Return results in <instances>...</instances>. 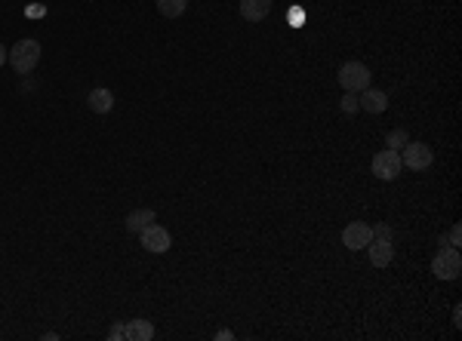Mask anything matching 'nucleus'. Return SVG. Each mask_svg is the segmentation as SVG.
<instances>
[{
  "label": "nucleus",
  "instance_id": "obj_1",
  "mask_svg": "<svg viewBox=\"0 0 462 341\" xmlns=\"http://www.w3.org/2000/svg\"><path fill=\"white\" fill-rule=\"evenodd\" d=\"M40 56H44V49H40V44L31 37H25L13 49H6V62L13 65L16 74H31L40 65Z\"/></svg>",
  "mask_w": 462,
  "mask_h": 341
},
{
  "label": "nucleus",
  "instance_id": "obj_2",
  "mask_svg": "<svg viewBox=\"0 0 462 341\" xmlns=\"http://www.w3.org/2000/svg\"><path fill=\"white\" fill-rule=\"evenodd\" d=\"M370 68L364 62H346L339 68V74H336V80H339V87L346 89V92H360V89H367L370 87Z\"/></svg>",
  "mask_w": 462,
  "mask_h": 341
},
{
  "label": "nucleus",
  "instance_id": "obj_3",
  "mask_svg": "<svg viewBox=\"0 0 462 341\" xmlns=\"http://www.w3.org/2000/svg\"><path fill=\"white\" fill-rule=\"evenodd\" d=\"M401 163L407 169H413V173H425V169L434 163V154L425 142H407L404 148H401Z\"/></svg>",
  "mask_w": 462,
  "mask_h": 341
},
{
  "label": "nucleus",
  "instance_id": "obj_4",
  "mask_svg": "<svg viewBox=\"0 0 462 341\" xmlns=\"http://www.w3.org/2000/svg\"><path fill=\"white\" fill-rule=\"evenodd\" d=\"M432 271L438 280H456L459 271H462V255L459 249H453V246H441V252L434 255L432 261Z\"/></svg>",
  "mask_w": 462,
  "mask_h": 341
},
{
  "label": "nucleus",
  "instance_id": "obj_5",
  "mask_svg": "<svg viewBox=\"0 0 462 341\" xmlns=\"http://www.w3.org/2000/svg\"><path fill=\"white\" fill-rule=\"evenodd\" d=\"M373 175L379 178V182H394V178L401 175V169H404V163H401V154L391 148L379 151V154H373Z\"/></svg>",
  "mask_w": 462,
  "mask_h": 341
},
{
  "label": "nucleus",
  "instance_id": "obj_6",
  "mask_svg": "<svg viewBox=\"0 0 462 341\" xmlns=\"http://www.w3.org/2000/svg\"><path fill=\"white\" fill-rule=\"evenodd\" d=\"M370 240H373V228H370L367 221H351V225H346V231H342V246L351 252L367 249Z\"/></svg>",
  "mask_w": 462,
  "mask_h": 341
},
{
  "label": "nucleus",
  "instance_id": "obj_7",
  "mask_svg": "<svg viewBox=\"0 0 462 341\" xmlns=\"http://www.w3.org/2000/svg\"><path fill=\"white\" fill-rule=\"evenodd\" d=\"M139 237H142V246H145L148 252H154V255H161V252H166V249L173 246L170 231H166L164 225H154V221H151V225H148Z\"/></svg>",
  "mask_w": 462,
  "mask_h": 341
},
{
  "label": "nucleus",
  "instance_id": "obj_8",
  "mask_svg": "<svg viewBox=\"0 0 462 341\" xmlns=\"http://www.w3.org/2000/svg\"><path fill=\"white\" fill-rule=\"evenodd\" d=\"M367 252H370V264L373 268H389V264L394 261V243L391 240H370L367 243Z\"/></svg>",
  "mask_w": 462,
  "mask_h": 341
},
{
  "label": "nucleus",
  "instance_id": "obj_9",
  "mask_svg": "<svg viewBox=\"0 0 462 341\" xmlns=\"http://www.w3.org/2000/svg\"><path fill=\"white\" fill-rule=\"evenodd\" d=\"M241 16L253 25L265 22L272 16V0H241Z\"/></svg>",
  "mask_w": 462,
  "mask_h": 341
},
{
  "label": "nucleus",
  "instance_id": "obj_10",
  "mask_svg": "<svg viewBox=\"0 0 462 341\" xmlns=\"http://www.w3.org/2000/svg\"><path fill=\"white\" fill-rule=\"evenodd\" d=\"M358 105L370 111V114H382L385 108H389V96H385L382 89H373V87H367V89H360V96H358Z\"/></svg>",
  "mask_w": 462,
  "mask_h": 341
},
{
  "label": "nucleus",
  "instance_id": "obj_11",
  "mask_svg": "<svg viewBox=\"0 0 462 341\" xmlns=\"http://www.w3.org/2000/svg\"><path fill=\"white\" fill-rule=\"evenodd\" d=\"M151 221H154V209H148V206L145 209H133L130 216L123 218V228H127L130 234H142Z\"/></svg>",
  "mask_w": 462,
  "mask_h": 341
},
{
  "label": "nucleus",
  "instance_id": "obj_12",
  "mask_svg": "<svg viewBox=\"0 0 462 341\" xmlns=\"http://www.w3.org/2000/svg\"><path fill=\"white\" fill-rule=\"evenodd\" d=\"M87 105H90V111H96V114H108V111L114 108V92L105 89V87L92 89L87 96Z\"/></svg>",
  "mask_w": 462,
  "mask_h": 341
},
{
  "label": "nucleus",
  "instance_id": "obj_13",
  "mask_svg": "<svg viewBox=\"0 0 462 341\" xmlns=\"http://www.w3.org/2000/svg\"><path fill=\"white\" fill-rule=\"evenodd\" d=\"M127 341H151L154 338V326L148 320H130L127 326Z\"/></svg>",
  "mask_w": 462,
  "mask_h": 341
},
{
  "label": "nucleus",
  "instance_id": "obj_14",
  "mask_svg": "<svg viewBox=\"0 0 462 341\" xmlns=\"http://www.w3.org/2000/svg\"><path fill=\"white\" fill-rule=\"evenodd\" d=\"M157 10L166 19H179V16L188 10V0H157Z\"/></svg>",
  "mask_w": 462,
  "mask_h": 341
},
{
  "label": "nucleus",
  "instance_id": "obj_15",
  "mask_svg": "<svg viewBox=\"0 0 462 341\" xmlns=\"http://www.w3.org/2000/svg\"><path fill=\"white\" fill-rule=\"evenodd\" d=\"M407 142H410V135H407L404 130H391L389 135H385V144H389L391 151H401V148H404Z\"/></svg>",
  "mask_w": 462,
  "mask_h": 341
},
{
  "label": "nucleus",
  "instance_id": "obj_16",
  "mask_svg": "<svg viewBox=\"0 0 462 341\" xmlns=\"http://www.w3.org/2000/svg\"><path fill=\"white\" fill-rule=\"evenodd\" d=\"M342 111H346V114H355V111H360L358 92H346V96H342Z\"/></svg>",
  "mask_w": 462,
  "mask_h": 341
},
{
  "label": "nucleus",
  "instance_id": "obj_17",
  "mask_svg": "<svg viewBox=\"0 0 462 341\" xmlns=\"http://www.w3.org/2000/svg\"><path fill=\"white\" fill-rule=\"evenodd\" d=\"M444 243L453 246V249H459V246H462V228H459V225H453V228H450V234H447V240H444Z\"/></svg>",
  "mask_w": 462,
  "mask_h": 341
},
{
  "label": "nucleus",
  "instance_id": "obj_18",
  "mask_svg": "<svg viewBox=\"0 0 462 341\" xmlns=\"http://www.w3.org/2000/svg\"><path fill=\"white\" fill-rule=\"evenodd\" d=\"M373 237H376V240H391V228L389 225H376L373 228Z\"/></svg>",
  "mask_w": 462,
  "mask_h": 341
},
{
  "label": "nucleus",
  "instance_id": "obj_19",
  "mask_svg": "<svg viewBox=\"0 0 462 341\" xmlns=\"http://www.w3.org/2000/svg\"><path fill=\"white\" fill-rule=\"evenodd\" d=\"M108 338H111V341L127 338V329H123V323H117V326H111V332H108Z\"/></svg>",
  "mask_w": 462,
  "mask_h": 341
},
{
  "label": "nucleus",
  "instance_id": "obj_20",
  "mask_svg": "<svg viewBox=\"0 0 462 341\" xmlns=\"http://www.w3.org/2000/svg\"><path fill=\"white\" fill-rule=\"evenodd\" d=\"M453 326H462V308H459V304H456V308H453Z\"/></svg>",
  "mask_w": 462,
  "mask_h": 341
},
{
  "label": "nucleus",
  "instance_id": "obj_21",
  "mask_svg": "<svg viewBox=\"0 0 462 341\" xmlns=\"http://www.w3.org/2000/svg\"><path fill=\"white\" fill-rule=\"evenodd\" d=\"M216 338H219V341H231L234 335H231V332H229V329H219V332H216Z\"/></svg>",
  "mask_w": 462,
  "mask_h": 341
},
{
  "label": "nucleus",
  "instance_id": "obj_22",
  "mask_svg": "<svg viewBox=\"0 0 462 341\" xmlns=\"http://www.w3.org/2000/svg\"><path fill=\"white\" fill-rule=\"evenodd\" d=\"M4 62H6V46L0 44V65H4Z\"/></svg>",
  "mask_w": 462,
  "mask_h": 341
}]
</instances>
